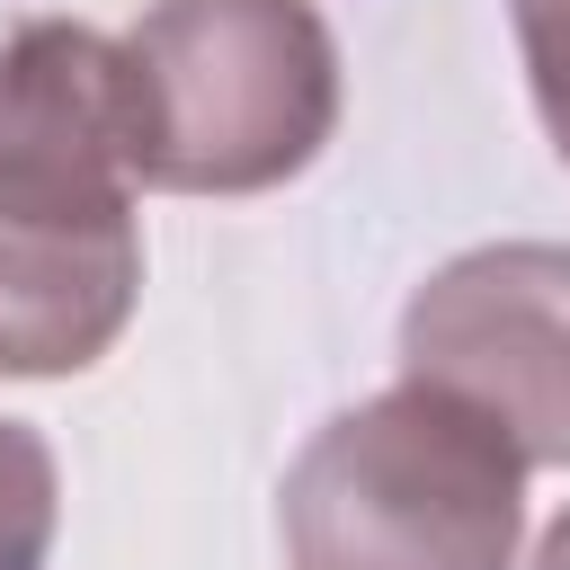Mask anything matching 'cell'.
Listing matches in <instances>:
<instances>
[{
	"mask_svg": "<svg viewBox=\"0 0 570 570\" xmlns=\"http://www.w3.org/2000/svg\"><path fill=\"white\" fill-rule=\"evenodd\" d=\"M125 36L27 18L0 45V374H89L142 303Z\"/></svg>",
	"mask_w": 570,
	"mask_h": 570,
	"instance_id": "obj_1",
	"label": "cell"
},
{
	"mask_svg": "<svg viewBox=\"0 0 570 570\" xmlns=\"http://www.w3.org/2000/svg\"><path fill=\"white\" fill-rule=\"evenodd\" d=\"M525 454L490 410L401 374L312 428L276 490L294 570H517Z\"/></svg>",
	"mask_w": 570,
	"mask_h": 570,
	"instance_id": "obj_2",
	"label": "cell"
},
{
	"mask_svg": "<svg viewBox=\"0 0 570 570\" xmlns=\"http://www.w3.org/2000/svg\"><path fill=\"white\" fill-rule=\"evenodd\" d=\"M134 178L267 196L338 134V36L312 0H151L125 27Z\"/></svg>",
	"mask_w": 570,
	"mask_h": 570,
	"instance_id": "obj_3",
	"label": "cell"
},
{
	"mask_svg": "<svg viewBox=\"0 0 570 570\" xmlns=\"http://www.w3.org/2000/svg\"><path fill=\"white\" fill-rule=\"evenodd\" d=\"M401 374L490 410L534 472H570V240L445 258L401 312Z\"/></svg>",
	"mask_w": 570,
	"mask_h": 570,
	"instance_id": "obj_4",
	"label": "cell"
},
{
	"mask_svg": "<svg viewBox=\"0 0 570 570\" xmlns=\"http://www.w3.org/2000/svg\"><path fill=\"white\" fill-rule=\"evenodd\" d=\"M62 525V472L53 445L27 419H0V570H45Z\"/></svg>",
	"mask_w": 570,
	"mask_h": 570,
	"instance_id": "obj_5",
	"label": "cell"
},
{
	"mask_svg": "<svg viewBox=\"0 0 570 570\" xmlns=\"http://www.w3.org/2000/svg\"><path fill=\"white\" fill-rule=\"evenodd\" d=\"M517 45H525L534 116H543L552 151L570 160V0H517Z\"/></svg>",
	"mask_w": 570,
	"mask_h": 570,
	"instance_id": "obj_6",
	"label": "cell"
},
{
	"mask_svg": "<svg viewBox=\"0 0 570 570\" xmlns=\"http://www.w3.org/2000/svg\"><path fill=\"white\" fill-rule=\"evenodd\" d=\"M534 570H570V508L552 517V534L534 543Z\"/></svg>",
	"mask_w": 570,
	"mask_h": 570,
	"instance_id": "obj_7",
	"label": "cell"
}]
</instances>
